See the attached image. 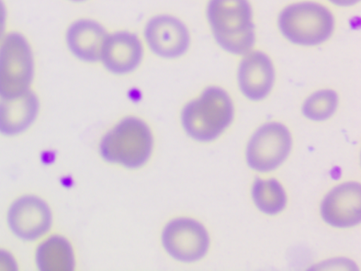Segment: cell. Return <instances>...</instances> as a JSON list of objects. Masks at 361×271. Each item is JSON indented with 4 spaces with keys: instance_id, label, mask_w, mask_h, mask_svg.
<instances>
[{
    "instance_id": "8992f818",
    "label": "cell",
    "mask_w": 361,
    "mask_h": 271,
    "mask_svg": "<svg viewBox=\"0 0 361 271\" xmlns=\"http://www.w3.org/2000/svg\"><path fill=\"white\" fill-rule=\"evenodd\" d=\"M54 222L52 210L41 197L27 194L11 203L6 223L16 239L27 243L38 242L49 234Z\"/></svg>"
},
{
    "instance_id": "277c9868",
    "label": "cell",
    "mask_w": 361,
    "mask_h": 271,
    "mask_svg": "<svg viewBox=\"0 0 361 271\" xmlns=\"http://www.w3.org/2000/svg\"><path fill=\"white\" fill-rule=\"evenodd\" d=\"M282 36L300 47H317L329 40L335 29V18L324 5L305 1L282 9L278 18Z\"/></svg>"
},
{
    "instance_id": "52a82bcc",
    "label": "cell",
    "mask_w": 361,
    "mask_h": 271,
    "mask_svg": "<svg viewBox=\"0 0 361 271\" xmlns=\"http://www.w3.org/2000/svg\"><path fill=\"white\" fill-rule=\"evenodd\" d=\"M292 138L288 128L279 122L264 124L248 142L246 160L256 171L269 172L283 163L290 154Z\"/></svg>"
},
{
    "instance_id": "7a4b0ae2",
    "label": "cell",
    "mask_w": 361,
    "mask_h": 271,
    "mask_svg": "<svg viewBox=\"0 0 361 271\" xmlns=\"http://www.w3.org/2000/svg\"><path fill=\"white\" fill-rule=\"evenodd\" d=\"M234 118V106L229 94L220 87L210 86L185 105L183 126L192 139L200 142L216 140Z\"/></svg>"
},
{
    "instance_id": "44dd1931",
    "label": "cell",
    "mask_w": 361,
    "mask_h": 271,
    "mask_svg": "<svg viewBox=\"0 0 361 271\" xmlns=\"http://www.w3.org/2000/svg\"><path fill=\"white\" fill-rule=\"evenodd\" d=\"M70 1L75 2V3H81V2L86 1V0H70Z\"/></svg>"
},
{
    "instance_id": "3957f363",
    "label": "cell",
    "mask_w": 361,
    "mask_h": 271,
    "mask_svg": "<svg viewBox=\"0 0 361 271\" xmlns=\"http://www.w3.org/2000/svg\"><path fill=\"white\" fill-rule=\"evenodd\" d=\"M153 146V134L148 124L139 118L128 117L104 135L99 152L108 162L135 169L149 161Z\"/></svg>"
},
{
    "instance_id": "ba28073f",
    "label": "cell",
    "mask_w": 361,
    "mask_h": 271,
    "mask_svg": "<svg viewBox=\"0 0 361 271\" xmlns=\"http://www.w3.org/2000/svg\"><path fill=\"white\" fill-rule=\"evenodd\" d=\"M162 243L168 254L178 261L194 263L206 255L210 240L201 223L189 218H178L166 225Z\"/></svg>"
},
{
    "instance_id": "6da1fadb",
    "label": "cell",
    "mask_w": 361,
    "mask_h": 271,
    "mask_svg": "<svg viewBox=\"0 0 361 271\" xmlns=\"http://www.w3.org/2000/svg\"><path fill=\"white\" fill-rule=\"evenodd\" d=\"M207 16L214 38L222 49L243 56L252 52L256 35L248 0H209Z\"/></svg>"
},
{
    "instance_id": "ffe728a7",
    "label": "cell",
    "mask_w": 361,
    "mask_h": 271,
    "mask_svg": "<svg viewBox=\"0 0 361 271\" xmlns=\"http://www.w3.org/2000/svg\"><path fill=\"white\" fill-rule=\"evenodd\" d=\"M332 4L340 7H350L357 5L360 0H329Z\"/></svg>"
},
{
    "instance_id": "30bf717a",
    "label": "cell",
    "mask_w": 361,
    "mask_h": 271,
    "mask_svg": "<svg viewBox=\"0 0 361 271\" xmlns=\"http://www.w3.org/2000/svg\"><path fill=\"white\" fill-rule=\"evenodd\" d=\"M324 221L336 228L353 227L361 220V187L355 182L335 187L321 207Z\"/></svg>"
},
{
    "instance_id": "ac0fdd59",
    "label": "cell",
    "mask_w": 361,
    "mask_h": 271,
    "mask_svg": "<svg viewBox=\"0 0 361 271\" xmlns=\"http://www.w3.org/2000/svg\"><path fill=\"white\" fill-rule=\"evenodd\" d=\"M19 264L15 255L7 250L0 247V271H17Z\"/></svg>"
},
{
    "instance_id": "9c48e42d",
    "label": "cell",
    "mask_w": 361,
    "mask_h": 271,
    "mask_svg": "<svg viewBox=\"0 0 361 271\" xmlns=\"http://www.w3.org/2000/svg\"><path fill=\"white\" fill-rule=\"evenodd\" d=\"M145 38L154 54L167 59L185 54L190 42V33L184 23L168 15L150 19L145 28Z\"/></svg>"
},
{
    "instance_id": "9a60e30c",
    "label": "cell",
    "mask_w": 361,
    "mask_h": 271,
    "mask_svg": "<svg viewBox=\"0 0 361 271\" xmlns=\"http://www.w3.org/2000/svg\"><path fill=\"white\" fill-rule=\"evenodd\" d=\"M34 263L39 271H73L76 264L73 246L63 235L48 234L38 241Z\"/></svg>"
},
{
    "instance_id": "8fae6325",
    "label": "cell",
    "mask_w": 361,
    "mask_h": 271,
    "mask_svg": "<svg viewBox=\"0 0 361 271\" xmlns=\"http://www.w3.org/2000/svg\"><path fill=\"white\" fill-rule=\"evenodd\" d=\"M237 78L241 92L246 98L262 100L270 94L275 84L274 63L263 52H248L240 64Z\"/></svg>"
},
{
    "instance_id": "4fadbf2b",
    "label": "cell",
    "mask_w": 361,
    "mask_h": 271,
    "mask_svg": "<svg viewBox=\"0 0 361 271\" xmlns=\"http://www.w3.org/2000/svg\"><path fill=\"white\" fill-rule=\"evenodd\" d=\"M40 107L32 90L15 99L0 100V135L16 138L27 132L37 121Z\"/></svg>"
},
{
    "instance_id": "2e32d148",
    "label": "cell",
    "mask_w": 361,
    "mask_h": 271,
    "mask_svg": "<svg viewBox=\"0 0 361 271\" xmlns=\"http://www.w3.org/2000/svg\"><path fill=\"white\" fill-rule=\"evenodd\" d=\"M252 198L257 207L268 215L281 212L287 205L286 191L275 179L257 178L252 188Z\"/></svg>"
},
{
    "instance_id": "e0dca14e",
    "label": "cell",
    "mask_w": 361,
    "mask_h": 271,
    "mask_svg": "<svg viewBox=\"0 0 361 271\" xmlns=\"http://www.w3.org/2000/svg\"><path fill=\"white\" fill-rule=\"evenodd\" d=\"M338 97L335 90L324 89L310 95L302 106L305 117L314 121H323L330 119L336 112Z\"/></svg>"
},
{
    "instance_id": "7c38bea8",
    "label": "cell",
    "mask_w": 361,
    "mask_h": 271,
    "mask_svg": "<svg viewBox=\"0 0 361 271\" xmlns=\"http://www.w3.org/2000/svg\"><path fill=\"white\" fill-rule=\"evenodd\" d=\"M142 56L143 48L139 38L133 33L120 31L108 35L100 60L109 72L123 75L137 69Z\"/></svg>"
},
{
    "instance_id": "5bb4252c",
    "label": "cell",
    "mask_w": 361,
    "mask_h": 271,
    "mask_svg": "<svg viewBox=\"0 0 361 271\" xmlns=\"http://www.w3.org/2000/svg\"><path fill=\"white\" fill-rule=\"evenodd\" d=\"M108 34L92 19H79L66 30V41L71 53L80 61L94 63L100 60Z\"/></svg>"
},
{
    "instance_id": "d6986e66",
    "label": "cell",
    "mask_w": 361,
    "mask_h": 271,
    "mask_svg": "<svg viewBox=\"0 0 361 271\" xmlns=\"http://www.w3.org/2000/svg\"><path fill=\"white\" fill-rule=\"evenodd\" d=\"M8 11L4 0H0V42L6 35Z\"/></svg>"
},
{
    "instance_id": "5b68a950",
    "label": "cell",
    "mask_w": 361,
    "mask_h": 271,
    "mask_svg": "<svg viewBox=\"0 0 361 271\" xmlns=\"http://www.w3.org/2000/svg\"><path fill=\"white\" fill-rule=\"evenodd\" d=\"M35 76V59L25 36L6 34L0 42V100L15 99L30 92Z\"/></svg>"
}]
</instances>
